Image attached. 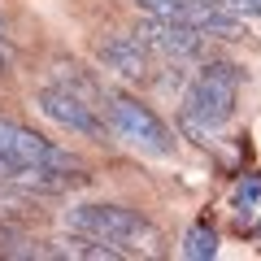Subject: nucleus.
<instances>
[{
	"label": "nucleus",
	"mask_w": 261,
	"mask_h": 261,
	"mask_svg": "<svg viewBox=\"0 0 261 261\" xmlns=\"http://www.w3.org/2000/svg\"><path fill=\"white\" fill-rule=\"evenodd\" d=\"M240 83H244V70L231 65V61H205L200 74L187 83V92H183V126L192 130V135H205L200 144H209V135H214L222 122H231Z\"/></svg>",
	"instance_id": "1"
},
{
	"label": "nucleus",
	"mask_w": 261,
	"mask_h": 261,
	"mask_svg": "<svg viewBox=\"0 0 261 261\" xmlns=\"http://www.w3.org/2000/svg\"><path fill=\"white\" fill-rule=\"evenodd\" d=\"M65 226L83 235H100V240L118 244L126 257H140V252L157 257L161 252V231L144 214L122 209V205H74V209H65Z\"/></svg>",
	"instance_id": "2"
},
{
	"label": "nucleus",
	"mask_w": 261,
	"mask_h": 261,
	"mask_svg": "<svg viewBox=\"0 0 261 261\" xmlns=\"http://www.w3.org/2000/svg\"><path fill=\"white\" fill-rule=\"evenodd\" d=\"M100 109H105V122H109L113 140H122L126 148H140V152H148V157H170V152H174L170 126L148 109V105L130 100V96H105Z\"/></svg>",
	"instance_id": "3"
},
{
	"label": "nucleus",
	"mask_w": 261,
	"mask_h": 261,
	"mask_svg": "<svg viewBox=\"0 0 261 261\" xmlns=\"http://www.w3.org/2000/svg\"><path fill=\"white\" fill-rule=\"evenodd\" d=\"M144 13L152 18H170V22H183V27H196L200 35H214V39H244V22L240 13H231L226 5L218 0H135Z\"/></svg>",
	"instance_id": "4"
},
{
	"label": "nucleus",
	"mask_w": 261,
	"mask_h": 261,
	"mask_svg": "<svg viewBox=\"0 0 261 261\" xmlns=\"http://www.w3.org/2000/svg\"><path fill=\"white\" fill-rule=\"evenodd\" d=\"M35 109L44 113V118H53L57 126L74 130V135H87V140H105V135H113L109 122L96 118V105H87L83 96H74L70 87H39V92H35Z\"/></svg>",
	"instance_id": "5"
},
{
	"label": "nucleus",
	"mask_w": 261,
	"mask_h": 261,
	"mask_svg": "<svg viewBox=\"0 0 261 261\" xmlns=\"http://www.w3.org/2000/svg\"><path fill=\"white\" fill-rule=\"evenodd\" d=\"M0 157L13 161V166H61V170L79 166L65 148H57L53 140H44L31 126H18L9 118H0Z\"/></svg>",
	"instance_id": "6"
},
{
	"label": "nucleus",
	"mask_w": 261,
	"mask_h": 261,
	"mask_svg": "<svg viewBox=\"0 0 261 261\" xmlns=\"http://www.w3.org/2000/svg\"><path fill=\"white\" fill-rule=\"evenodd\" d=\"M135 35H140L152 53L170 57V61L200 57V53H205V39H209V35H200L196 27H183V22H170V18H152V13H148V22H144Z\"/></svg>",
	"instance_id": "7"
},
{
	"label": "nucleus",
	"mask_w": 261,
	"mask_h": 261,
	"mask_svg": "<svg viewBox=\"0 0 261 261\" xmlns=\"http://www.w3.org/2000/svg\"><path fill=\"white\" fill-rule=\"evenodd\" d=\"M100 65L122 74V79H130V83H144L152 74V48L140 35H109L100 44Z\"/></svg>",
	"instance_id": "8"
},
{
	"label": "nucleus",
	"mask_w": 261,
	"mask_h": 261,
	"mask_svg": "<svg viewBox=\"0 0 261 261\" xmlns=\"http://www.w3.org/2000/svg\"><path fill=\"white\" fill-rule=\"evenodd\" d=\"M183 257H187V261H209V257H218V235H214V226H209V222H196L192 231L183 235Z\"/></svg>",
	"instance_id": "9"
},
{
	"label": "nucleus",
	"mask_w": 261,
	"mask_h": 261,
	"mask_svg": "<svg viewBox=\"0 0 261 261\" xmlns=\"http://www.w3.org/2000/svg\"><path fill=\"white\" fill-rule=\"evenodd\" d=\"M27 214H35L31 200H27V192L13 187V183H5V192H0V218H5V222H18V218H27Z\"/></svg>",
	"instance_id": "10"
},
{
	"label": "nucleus",
	"mask_w": 261,
	"mask_h": 261,
	"mask_svg": "<svg viewBox=\"0 0 261 261\" xmlns=\"http://www.w3.org/2000/svg\"><path fill=\"white\" fill-rule=\"evenodd\" d=\"M257 200H261V183H257V178H248V183L235 192V209H240V214H252Z\"/></svg>",
	"instance_id": "11"
},
{
	"label": "nucleus",
	"mask_w": 261,
	"mask_h": 261,
	"mask_svg": "<svg viewBox=\"0 0 261 261\" xmlns=\"http://www.w3.org/2000/svg\"><path fill=\"white\" fill-rule=\"evenodd\" d=\"M218 5H226L240 18H261V0H218Z\"/></svg>",
	"instance_id": "12"
},
{
	"label": "nucleus",
	"mask_w": 261,
	"mask_h": 261,
	"mask_svg": "<svg viewBox=\"0 0 261 261\" xmlns=\"http://www.w3.org/2000/svg\"><path fill=\"white\" fill-rule=\"evenodd\" d=\"M13 174H18V166H13V161H5V157H0V183H9Z\"/></svg>",
	"instance_id": "13"
},
{
	"label": "nucleus",
	"mask_w": 261,
	"mask_h": 261,
	"mask_svg": "<svg viewBox=\"0 0 261 261\" xmlns=\"http://www.w3.org/2000/svg\"><path fill=\"white\" fill-rule=\"evenodd\" d=\"M5 244H9V231H5V226H0V252H9V248H5Z\"/></svg>",
	"instance_id": "14"
},
{
	"label": "nucleus",
	"mask_w": 261,
	"mask_h": 261,
	"mask_svg": "<svg viewBox=\"0 0 261 261\" xmlns=\"http://www.w3.org/2000/svg\"><path fill=\"white\" fill-rule=\"evenodd\" d=\"M0 35H5V22H0Z\"/></svg>",
	"instance_id": "15"
}]
</instances>
